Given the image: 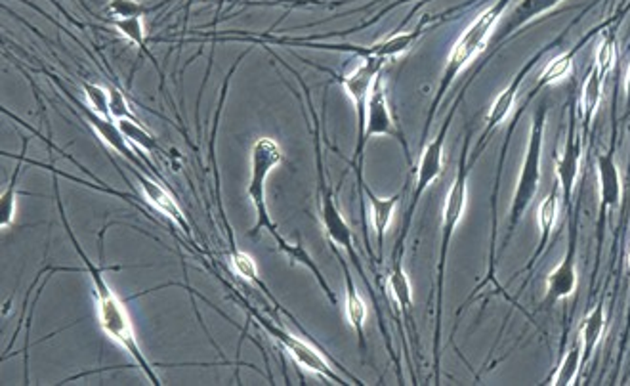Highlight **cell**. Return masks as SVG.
Segmentation results:
<instances>
[{"label": "cell", "instance_id": "obj_6", "mask_svg": "<svg viewBox=\"0 0 630 386\" xmlns=\"http://www.w3.org/2000/svg\"><path fill=\"white\" fill-rule=\"evenodd\" d=\"M283 149L281 146L271 140V138H259L252 146V155H250V182L247 188V195L250 199V203L257 211V224L249 231L250 238H257L262 230H268L274 240H277L281 233L277 231V226L271 222L268 207H266V180L269 173L276 169L277 165L283 163Z\"/></svg>", "mask_w": 630, "mask_h": 386}, {"label": "cell", "instance_id": "obj_4", "mask_svg": "<svg viewBox=\"0 0 630 386\" xmlns=\"http://www.w3.org/2000/svg\"><path fill=\"white\" fill-rule=\"evenodd\" d=\"M547 117H549L547 104H542L535 109L531 132H530V144H527L523 165H522L514 197H512V205H510V211H508V226H506V236L501 245V253L508 247V243L512 241L514 231L520 226V221L527 212V209L531 207L533 199L539 192L541 178H542L541 159H542V140H544V128H547Z\"/></svg>", "mask_w": 630, "mask_h": 386}, {"label": "cell", "instance_id": "obj_20", "mask_svg": "<svg viewBox=\"0 0 630 386\" xmlns=\"http://www.w3.org/2000/svg\"><path fill=\"white\" fill-rule=\"evenodd\" d=\"M556 218H558V190L556 186L550 190V193L542 199V203L539 207V230H541V241H539V247L537 250L533 253L530 264H527V270H531V268L535 266V262L539 260L541 253L544 249H547L549 241H550V236H552V231H554V226H556Z\"/></svg>", "mask_w": 630, "mask_h": 386}, {"label": "cell", "instance_id": "obj_2", "mask_svg": "<svg viewBox=\"0 0 630 386\" xmlns=\"http://www.w3.org/2000/svg\"><path fill=\"white\" fill-rule=\"evenodd\" d=\"M468 149H470V132L466 134V140L463 146L461 161H458V169L453 186L447 193L444 216H441V243H439V259H437V285H436V333H434V365H436V381H439V341H441V314H444V283H446V264H447V253L449 245L455 236V230L461 222V218L466 209V197H468Z\"/></svg>", "mask_w": 630, "mask_h": 386}, {"label": "cell", "instance_id": "obj_33", "mask_svg": "<svg viewBox=\"0 0 630 386\" xmlns=\"http://www.w3.org/2000/svg\"><path fill=\"white\" fill-rule=\"evenodd\" d=\"M108 90H109V111H111L113 119L115 121L136 119V117L130 111V108H128V104H127L123 92L117 90V89H108Z\"/></svg>", "mask_w": 630, "mask_h": 386}, {"label": "cell", "instance_id": "obj_1", "mask_svg": "<svg viewBox=\"0 0 630 386\" xmlns=\"http://www.w3.org/2000/svg\"><path fill=\"white\" fill-rule=\"evenodd\" d=\"M58 209H60V214H61V221H63L67 236L71 238L77 255L80 257L84 266H87V272H89V276L92 279V289H94V298H96V314H98V322H99L101 329H104L109 334L111 341H115L117 344H121L128 352V354L132 356V360L138 363V367L142 369L144 375L151 381L153 386H161L163 384L161 379L155 375V372H153V367L146 360L144 352H142V348L138 344V339H136L134 325L130 322V315H128L125 305L121 302V298L115 295V291L109 287V283L104 278V268L96 266L89 259V255L80 249V245H79V241L75 238V233H73L70 222H67V218H65V211H63V205H61V201H60V195H58Z\"/></svg>", "mask_w": 630, "mask_h": 386}, {"label": "cell", "instance_id": "obj_21", "mask_svg": "<svg viewBox=\"0 0 630 386\" xmlns=\"http://www.w3.org/2000/svg\"><path fill=\"white\" fill-rule=\"evenodd\" d=\"M602 82L604 77L596 70V65H592V70L588 71V77L583 85L581 98H578V113H581V121L585 127H590L596 113H598L602 102Z\"/></svg>", "mask_w": 630, "mask_h": 386}, {"label": "cell", "instance_id": "obj_22", "mask_svg": "<svg viewBox=\"0 0 630 386\" xmlns=\"http://www.w3.org/2000/svg\"><path fill=\"white\" fill-rule=\"evenodd\" d=\"M604 329H606V310H604V305H596L583 320L581 331H578V337H581V343H583V363H587L592 358L594 350L598 348Z\"/></svg>", "mask_w": 630, "mask_h": 386}, {"label": "cell", "instance_id": "obj_14", "mask_svg": "<svg viewBox=\"0 0 630 386\" xmlns=\"http://www.w3.org/2000/svg\"><path fill=\"white\" fill-rule=\"evenodd\" d=\"M424 31V24H420L415 31L411 33H400V35H394L390 39H384L372 46H350V44H343L338 50H344V52H352L362 58H396L400 54H405L409 48L413 46V42L422 35Z\"/></svg>", "mask_w": 630, "mask_h": 386}, {"label": "cell", "instance_id": "obj_5", "mask_svg": "<svg viewBox=\"0 0 630 386\" xmlns=\"http://www.w3.org/2000/svg\"><path fill=\"white\" fill-rule=\"evenodd\" d=\"M315 151H317V180H319V216H321L323 228H325L329 240H331L334 245L343 247V249L346 250V255L350 257L352 264L355 266L357 274H360V278L363 279L365 287H367V291H369V295H371V298H372V306H374V310H377L379 324H381V331H382L384 339H386V344H388L390 354H394V352H391L390 337H388V333H386V329H384V317H382V314H381L377 297H374L372 285L369 283V279H367V276H365V272H363L362 260H360V257H357V253H355V247H353V231H352V228L348 226V222H346V218L343 216V212L338 211L336 201H334V195H333V192H331L329 186H327L325 171H323V159H321L319 140H315Z\"/></svg>", "mask_w": 630, "mask_h": 386}, {"label": "cell", "instance_id": "obj_26", "mask_svg": "<svg viewBox=\"0 0 630 386\" xmlns=\"http://www.w3.org/2000/svg\"><path fill=\"white\" fill-rule=\"evenodd\" d=\"M573 56H575L573 52H564V54L556 56L554 60H550L547 63V67H544V71L539 75L537 89L549 87V85H554V82L564 80L573 71Z\"/></svg>", "mask_w": 630, "mask_h": 386}, {"label": "cell", "instance_id": "obj_17", "mask_svg": "<svg viewBox=\"0 0 630 386\" xmlns=\"http://www.w3.org/2000/svg\"><path fill=\"white\" fill-rule=\"evenodd\" d=\"M559 3H564V0H520L516 8L508 14L506 22L495 29L497 31L495 41L497 42L504 41L508 35H512L514 31H518L525 24H530L531 20L539 18V15L550 12Z\"/></svg>", "mask_w": 630, "mask_h": 386}, {"label": "cell", "instance_id": "obj_32", "mask_svg": "<svg viewBox=\"0 0 630 386\" xmlns=\"http://www.w3.org/2000/svg\"><path fill=\"white\" fill-rule=\"evenodd\" d=\"M231 262H233V268L237 270V274L254 281V283H260L257 264H254V260L247 253H241V250H233Z\"/></svg>", "mask_w": 630, "mask_h": 386}, {"label": "cell", "instance_id": "obj_13", "mask_svg": "<svg viewBox=\"0 0 630 386\" xmlns=\"http://www.w3.org/2000/svg\"><path fill=\"white\" fill-rule=\"evenodd\" d=\"M598 182H600V214H606L611 209H617L621 205L623 195V184L619 166L616 161V154L613 149L606 151L598 157Z\"/></svg>", "mask_w": 630, "mask_h": 386}, {"label": "cell", "instance_id": "obj_34", "mask_svg": "<svg viewBox=\"0 0 630 386\" xmlns=\"http://www.w3.org/2000/svg\"><path fill=\"white\" fill-rule=\"evenodd\" d=\"M625 90H626V106L630 108V67H628L626 80H625Z\"/></svg>", "mask_w": 630, "mask_h": 386}, {"label": "cell", "instance_id": "obj_12", "mask_svg": "<svg viewBox=\"0 0 630 386\" xmlns=\"http://www.w3.org/2000/svg\"><path fill=\"white\" fill-rule=\"evenodd\" d=\"M583 157V138L577 128L571 125L568 132V140L564 146V154L556 159V174H558V188L564 197L566 207L571 203V192L575 188V180L578 174V166H581Z\"/></svg>", "mask_w": 630, "mask_h": 386}, {"label": "cell", "instance_id": "obj_3", "mask_svg": "<svg viewBox=\"0 0 630 386\" xmlns=\"http://www.w3.org/2000/svg\"><path fill=\"white\" fill-rule=\"evenodd\" d=\"M506 5H508V0H501V3L493 5L487 10H484L478 15V18H475L468 25V29L461 35V39H458L456 44L453 46V52H451V56L447 60L446 71H444V75H441L437 94H436L434 102H432V108L428 111V119H427V127H424L422 138L428 137V128L432 125V117H434L437 106L441 104V99H444L447 89L451 87V82L456 79V75L461 73L475 56H478L480 52H484V50H485V46H487V42H489V39L493 35V31L497 29V25L501 22V15H503Z\"/></svg>", "mask_w": 630, "mask_h": 386}, {"label": "cell", "instance_id": "obj_24", "mask_svg": "<svg viewBox=\"0 0 630 386\" xmlns=\"http://www.w3.org/2000/svg\"><path fill=\"white\" fill-rule=\"evenodd\" d=\"M388 285H390L391 295H394V298L398 300V305L401 306V310L405 314L411 312L413 289H411V281H409V278L403 270L401 260H394V264H391V272L388 276Z\"/></svg>", "mask_w": 630, "mask_h": 386}, {"label": "cell", "instance_id": "obj_8", "mask_svg": "<svg viewBox=\"0 0 630 386\" xmlns=\"http://www.w3.org/2000/svg\"><path fill=\"white\" fill-rule=\"evenodd\" d=\"M257 320L266 329V333L271 334V339H274L283 350H287L288 354L295 358L296 363H300L302 367L308 369V372H314V373H317L321 377H325L327 381H331L334 384H348L344 377H340L336 372H333L331 363L325 358H323L314 346L300 341L296 334L285 331L283 327L276 325L274 322L266 320L264 315H257Z\"/></svg>", "mask_w": 630, "mask_h": 386}, {"label": "cell", "instance_id": "obj_27", "mask_svg": "<svg viewBox=\"0 0 630 386\" xmlns=\"http://www.w3.org/2000/svg\"><path fill=\"white\" fill-rule=\"evenodd\" d=\"M159 6H146L138 0H109L106 5L104 14L109 20H128V18H144V15L151 10H157Z\"/></svg>", "mask_w": 630, "mask_h": 386}, {"label": "cell", "instance_id": "obj_7", "mask_svg": "<svg viewBox=\"0 0 630 386\" xmlns=\"http://www.w3.org/2000/svg\"><path fill=\"white\" fill-rule=\"evenodd\" d=\"M456 106H458V99L455 102V106H453L447 119L444 121V125H441L437 137L427 147H424V151H422L420 165H418V176H417V184H415V190H413V195H411V203H409V209L405 212V224H403V230H401L400 238H398L396 250H394V257H391V260H401L403 243H405V238H407V233H409V228H411L413 214H415V209L418 205V201H420L422 193L428 190L430 184L434 180H437L441 171H444V146H446L447 130L451 127Z\"/></svg>", "mask_w": 630, "mask_h": 386}, {"label": "cell", "instance_id": "obj_23", "mask_svg": "<svg viewBox=\"0 0 630 386\" xmlns=\"http://www.w3.org/2000/svg\"><path fill=\"white\" fill-rule=\"evenodd\" d=\"M581 365H583V343H581V337H578V333H577V337H575L571 348L568 350V354L564 356V360H561V363L558 367L554 379L550 381V384H556V386L573 384V381H575V377L578 373V369H581Z\"/></svg>", "mask_w": 630, "mask_h": 386}, {"label": "cell", "instance_id": "obj_29", "mask_svg": "<svg viewBox=\"0 0 630 386\" xmlns=\"http://www.w3.org/2000/svg\"><path fill=\"white\" fill-rule=\"evenodd\" d=\"M22 157L18 166H15V171L8 182V188L5 190L3 197H0V228L6 230L12 222H14V214H15V188H18V176L22 173Z\"/></svg>", "mask_w": 630, "mask_h": 386}, {"label": "cell", "instance_id": "obj_19", "mask_svg": "<svg viewBox=\"0 0 630 386\" xmlns=\"http://www.w3.org/2000/svg\"><path fill=\"white\" fill-rule=\"evenodd\" d=\"M365 195L369 199V207H371V218H372V228L374 233H377V245H379V257L382 259L384 253V236L386 230L391 222V218H394L396 207L400 203V193L391 195V197H379L374 195L367 186H365Z\"/></svg>", "mask_w": 630, "mask_h": 386}, {"label": "cell", "instance_id": "obj_9", "mask_svg": "<svg viewBox=\"0 0 630 386\" xmlns=\"http://www.w3.org/2000/svg\"><path fill=\"white\" fill-rule=\"evenodd\" d=\"M384 65L382 58H363V63L353 70L350 75H340L338 80L344 87L346 94L355 106L357 113V144L363 140L365 125H367V104L372 90L374 80L381 75Z\"/></svg>", "mask_w": 630, "mask_h": 386}, {"label": "cell", "instance_id": "obj_15", "mask_svg": "<svg viewBox=\"0 0 630 386\" xmlns=\"http://www.w3.org/2000/svg\"><path fill=\"white\" fill-rule=\"evenodd\" d=\"M128 169H130V173L136 176V180H138L140 188H142V192H144V195H146V199L149 201V203H151L153 207H155L157 211H161L165 216H168L170 221H174L176 224H180V226L183 228L185 233H190V226H187L185 218H183V212L180 211V207H178V203L174 201V197L170 195V193L161 186V184H157L155 180L147 178L146 173L142 174L140 171H136L134 166H128Z\"/></svg>", "mask_w": 630, "mask_h": 386}, {"label": "cell", "instance_id": "obj_28", "mask_svg": "<svg viewBox=\"0 0 630 386\" xmlns=\"http://www.w3.org/2000/svg\"><path fill=\"white\" fill-rule=\"evenodd\" d=\"M117 123H118V127H121L127 140L136 144L138 147H142V149H146L147 154H155V151L159 149L157 138L153 137L151 132H147L136 119H121Z\"/></svg>", "mask_w": 630, "mask_h": 386}, {"label": "cell", "instance_id": "obj_18", "mask_svg": "<svg viewBox=\"0 0 630 386\" xmlns=\"http://www.w3.org/2000/svg\"><path fill=\"white\" fill-rule=\"evenodd\" d=\"M533 63H535V60H531L525 67H522L520 73L514 77V80L510 82V85L499 94L495 102H493L487 117H485V130L482 134V142H487L493 128H497L499 125H503L506 121V117L510 115V111H512V108L516 104V96H518V90L522 87V80L525 79L527 73H530Z\"/></svg>", "mask_w": 630, "mask_h": 386}, {"label": "cell", "instance_id": "obj_30", "mask_svg": "<svg viewBox=\"0 0 630 386\" xmlns=\"http://www.w3.org/2000/svg\"><path fill=\"white\" fill-rule=\"evenodd\" d=\"M616 60H617V41L613 33H607L598 48V52H596L594 65L596 70L600 71V75L606 77L613 70V65H616Z\"/></svg>", "mask_w": 630, "mask_h": 386}, {"label": "cell", "instance_id": "obj_25", "mask_svg": "<svg viewBox=\"0 0 630 386\" xmlns=\"http://www.w3.org/2000/svg\"><path fill=\"white\" fill-rule=\"evenodd\" d=\"M111 25L121 33V35L125 39H128L132 44L138 46L140 52L149 58L153 63H155V67L159 70V65H157V60L155 56H153L149 50H147V41H146V29H144V24H142V18H128V20H111Z\"/></svg>", "mask_w": 630, "mask_h": 386}, {"label": "cell", "instance_id": "obj_31", "mask_svg": "<svg viewBox=\"0 0 630 386\" xmlns=\"http://www.w3.org/2000/svg\"><path fill=\"white\" fill-rule=\"evenodd\" d=\"M80 87H82L84 94H87L89 106H90L96 113L104 115V117H109V119H113L111 111H109V90L104 89V87L92 85V82H89V80H82V82H80Z\"/></svg>", "mask_w": 630, "mask_h": 386}, {"label": "cell", "instance_id": "obj_10", "mask_svg": "<svg viewBox=\"0 0 630 386\" xmlns=\"http://www.w3.org/2000/svg\"><path fill=\"white\" fill-rule=\"evenodd\" d=\"M67 96H70L73 99V104L80 109V113L84 115V119H87L90 123V127L99 134V138L104 140L109 147H113L118 155H121L123 159H127L130 165L134 166H138V169H142L144 173H147V166L149 163L147 161H142L138 155L134 154V149L130 147L127 137L123 134L121 127H118V123H113V119H109V117H104V115H99L96 113L89 104H82L79 102L77 98H73L70 92H65Z\"/></svg>", "mask_w": 630, "mask_h": 386}, {"label": "cell", "instance_id": "obj_16", "mask_svg": "<svg viewBox=\"0 0 630 386\" xmlns=\"http://www.w3.org/2000/svg\"><path fill=\"white\" fill-rule=\"evenodd\" d=\"M333 250H334L336 259L340 260V266H343V270H344V279H346V317H348L352 329L357 334V341H360L362 352H367V341H365L367 306H365V300L362 298V295L357 293V289H355L353 278L350 274V266H348L346 259H343V255L338 253L334 245H333Z\"/></svg>", "mask_w": 630, "mask_h": 386}, {"label": "cell", "instance_id": "obj_11", "mask_svg": "<svg viewBox=\"0 0 630 386\" xmlns=\"http://www.w3.org/2000/svg\"><path fill=\"white\" fill-rule=\"evenodd\" d=\"M575 289H577V231L573 226L564 259H561V262L547 278V295H544V305H556V302L571 297Z\"/></svg>", "mask_w": 630, "mask_h": 386}]
</instances>
